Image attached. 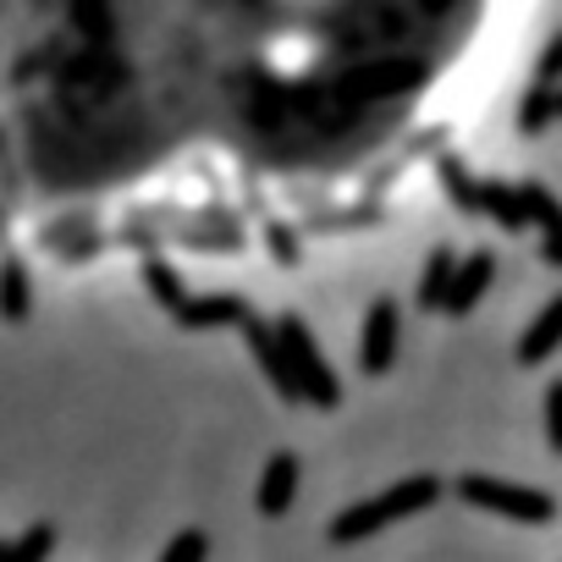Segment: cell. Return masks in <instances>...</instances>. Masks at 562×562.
<instances>
[{
	"instance_id": "19",
	"label": "cell",
	"mask_w": 562,
	"mask_h": 562,
	"mask_svg": "<svg viewBox=\"0 0 562 562\" xmlns=\"http://www.w3.org/2000/svg\"><path fill=\"white\" fill-rule=\"evenodd\" d=\"M50 546H56V529L50 524H34L23 540H12V557H23V562L29 557H50Z\"/></svg>"
},
{
	"instance_id": "17",
	"label": "cell",
	"mask_w": 562,
	"mask_h": 562,
	"mask_svg": "<svg viewBox=\"0 0 562 562\" xmlns=\"http://www.w3.org/2000/svg\"><path fill=\"white\" fill-rule=\"evenodd\" d=\"M551 116H557V89L535 78V89H529V94H524V105H518V127H524V133H540Z\"/></svg>"
},
{
	"instance_id": "8",
	"label": "cell",
	"mask_w": 562,
	"mask_h": 562,
	"mask_svg": "<svg viewBox=\"0 0 562 562\" xmlns=\"http://www.w3.org/2000/svg\"><path fill=\"white\" fill-rule=\"evenodd\" d=\"M491 276H496V259H491L485 248L469 254V259H458V276H452V288H447V315H469V310L485 299Z\"/></svg>"
},
{
	"instance_id": "1",
	"label": "cell",
	"mask_w": 562,
	"mask_h": 562,
	"mask_svg": "<svg viewBox=\"0 0 562 562\" xmlns=\"http://www.w3.org/2000/svg\"><path fill=\"white\" fill-rule=\"evenodd\" d=\"M430 502H441V480H436V474H414V480H403V485H392V491H381V496L353 502L348 513H337V518H331V540H337V546H359V540L381 535L386 524L425 513Z\"/></svg>"
},
{
	"instance_id": "14",
	"label": "cell",
	"mask_w": 562,
	"mask_h": 562,
	"mask_svg": "<svg viewBox=\"0 0 562 562\" xmlns=\"http://www.w3.org/2000/svg\"><path fill=\"white\" fill-rule=\"evenodd\" d=\"M0 315H7L12 326L29 321V270H23V259H7V270H0Z\"/></svg>"
},
{
	"instance_id": "5",
	"label": "cell",
	"mask_w": 562,
	"mask_h": 562,
	"mask_svg": "<svg viewBox=\"0 0 562 562\" xmlns=\"http://www.w3.org/2000/svg\"><path fill=\"white\" fill-rule=\"evenodd\" d=\"M243 337H248L254 364L270 375L276 397H281V403H304V381H299V370H293V353H288V342H281V331L265 326L259 315H248V321H243Z\"/></svg>"
},
{
	"instance_id": "21",
	"label": "cell",
	"mask_w": 562,
	"mask_h": 562,
	"mask_svg": "<svg viewBox=\"0 0 562 562\" xmlns=\"http://www.w3.org/2000/svg\"><path fill=\"white\" fill-rule=\"evenodd\" d=\"M535 78H540V83H551V89L562 83V34H551V45L540 50V67H535Z\"/></svg>"
},
{
	"instance_id": "20",
	"label": "cell",
	"mask_w": 562,
	"mask_h": 562,
	"mask_svg": "<svg viewBox=\"0 0 562 562\" xmlns=\"http://www.w3.org/2000/svg\"><path fill=\"white\" fill-rule=\"evenodd\" d=\"M546 441L562 452V381L546 386Z\"/></svg>"
},
{
	"instance_id": "11",
	"label": "cell",
	"mask_w": 562,
	"mask_h": 562,
	"mask_svg": "<svg viewBox=\"0 0 562 562\" xmlns=\"http://www.w3.org/2000/svg\"><path fill=\"white\" fill-rule=\"evenodd\" d=\"M452 276H458L452 248H430V259H425V281H419V310H425V315L447 310V288H452Z\"/></svg>"
},
{
	"instance_id": "3",
	"label": "cell",
	"mask_w": 562,
	"mask_h": 562,
	"mask_svg": "<svg viewBox=\"0 0 562 562\" xmlns=\"http://www.w3.org/2000/svg\"><path fill=\"white\" fill-rule=\"evenodd\" d=\"M458 496L469 507H485V513H502V518H518V524H546L557 513V502L546 491L507 485V480H491V474H463L458 480Z\"/></svg>"
},
{
	"instance_id": "4",
	"label": "cell",
	"mask_w": 562,
	"mask_h": 562,
	"mask_svg": "<svg viewBox=\"0 0 562 562\" xmlns=\"http://www.w3.org/2000/svg\"><path fill=\"white\" fill-rule=\"evenodd\" d=\"M425 83V61L419 56H386V61H364L342 78V94L359 100H386V94H408Z\"/></svg>"
},
{
	"instance_id": "15",
	"label": "cell",
	"mask_w": 562,
	"mask_h": 562,
	"mask_svg": "<svg viewBox=\"0 0 562 562\" xmlns=\"http://www.w3.org/2000/svg\"><path fill=\"white\" fill-rule=\"evenodd\" d=\"M144 281H149V293L160 299V310H171V315H177V310L188 304V293H182V276H177L166 259H144Z\"/></svg>"
},
{
	"instance_id": "13",
	"label": "cell",
	"mask_w": 562,
	"mask_h": 562,
	"mask_svg": "<svg viewBox=\"0 0 562 562\" xmlns=\"http://www.w3.org/2000/svg\"><path fill=\"white\" fill-rule=\"evenodd\" d=\"M436 171H441V188L452 193V204H458L463 215H485V193H480V182L463 171V160H452V155H447Z\"/></svg>"
},
{
	"instance_id": "2",
	"label": "cell",
	"mask_w": 562,
	"mask_h": 562,
	"mask_svg": "<svg viewBox=\"0 0 562 562\" xmlns=\"http://www.w3.org/2000/svg\"><path fill=\"white\" fill-rule=\"evenodd\" d=\"M276 331H281V342H288V353H293V370H299V381H304V403H310V408H337V403H342V381L331 375V364H326L321 342L310 337V326H304L299 315H281Z\"/></svg>"
},
{
	"instance_id": "12",
	"label": "cell",
	"mask_w": 562,
	"mask_h": 562,
	"mask_svg": "<svg viewBox=\"0 0 562 562\" xmlns=\"http://www.w3.org/2000/svg\"><path fill=\"white\" fill-rule=\"evenodd\" d=\"M480 193H485V215H491L496 226H507V232H524V226H529V210H524V193H518V188H507V182H480Z\"/></svg>"
},
{
	"instance_id": "9",
	"label": "cell",
	"mask_w": 562,
	"mask_h": 562,
	"mask_svg": "<svg viewBox=\"0 0 562 562\" xmlns=\"http://www.w3.org/2000/svg\"><path fill=\"white\" fill-rule=\"evenodd\" d=\"M293 491H299V458H293V452L265 458V474H259V513H265V518H281V513L293 507Z\"/></svg>"
},
{
	"instance_id": "18",
	"label": "cell",
	"mask_w": 562,
	"mask_h": 562,
	"mask_svg": "<svg viewBox=\"0 0 562 562\" xmlns=\"http://www.w3.org/2000/svg\"><path fill=\"white\" fill-rule=\"evenodd\" d=\"M204 551H210V535H204V529H182V535H171L166 562H199Z\"/></svg>"
},
{
	"instance_id": "10",
	"label": "cell",
	"mask_w": 562,
	"mask_h": 562,
	"mask_svg": "<svg viewBox=\"0 0 562 562\" xmlns=\"http://www.w3.org/2000/svg\"><path fill=\"white\" fill-rule=\"evenodd\" d=\"M557 348H562V293H557V299L535 315V326L524 331V342H518V364H524V370H529V364H546Z\"/></svg>"
},
{
	"instance_id": "23",
	"label": "cell",
	"mask_w": 562,
	"mask_h": 562,
	"mask_svg": "<svg viewBox=\"0 0 562 562\" xmlns=\"http://www.w3.org/2000/svg\"><path fill=\"white\" fill-rule=\"evenodd\" d=\"M540 259H546L551 270H562V232H546V237H540Z\"/></svg>"
},
{
	"instance_id": "22",
	"label": "cell",
	"mask_w": 562,
	"mask_h": 562,
	"mask_svg": "<svg viewBox=\"0 0 562 562\" xmlns=\"http://www.w3.org/2000/svg\"><path fill=\"white\" fill-rule=\"evenodd\" d=\"M265 237H270V248H276V259L281 265H299V237H293V226H265Z\"/></svg>"
},
{
	"instance_id": "6",
	"label": "cell",
	"mask_w": 562,
	"mask_h": 562,
	"mask_svg": "<svg viewBox=\"0 0 562 562\" xmlns=\"http://www.w3.org/2000/svg\"><path fill=\"white\" fill-rule=\"evenodd\" d=\"M397 326H403L397 304H392V299H375L370 315H364V337H359V364H364V375H386V370L397 364Z\"/></svg>"
},
{
	"instance_id": "24",
	"label": "cell",
	"mask_w": 562,
	"mask_h": 562,
	"mask_svg": "<svg viewBox=\"0 0 562 562\" xmlns=\"http://www.w3.org/2000/svg\"><path fill=\"white\" fill-rule=\"evenodd\" d=\"M557 116H562V83H557Z\"/></svg>"
},
{
	"instance_id": "7",
	"label": "cell",
	"mask_w": 562,
	"mask_h": 562,
	"mask_svg": "<svg viewBox=\"0 0 562 562\" xmlns=\"http://www.w3.org/2000/svg\"><path fill=\"white\" fill-rule=\"evenodd\" d=\"M243 321H248V304L237 293H204V299H188L177 310L182 331H215V326H243Z\"/></svg>"
},
{
	"instance_id": "16",
	"label": "cell",
	"mask_w": 562,
	"mask_h": 562,
	"mask_svg": "<svg viewBox=\"0 0 562 562\" xmlns=\"http://www.w3.org/2000/svg\"><path fill=\"white\" fill-rule=\"evenodd\" d=\"M518 193H524L529 226H540V232H562V204H557V193H551V188H540V182H524Z\"/></svg>"
}]
</instances>
